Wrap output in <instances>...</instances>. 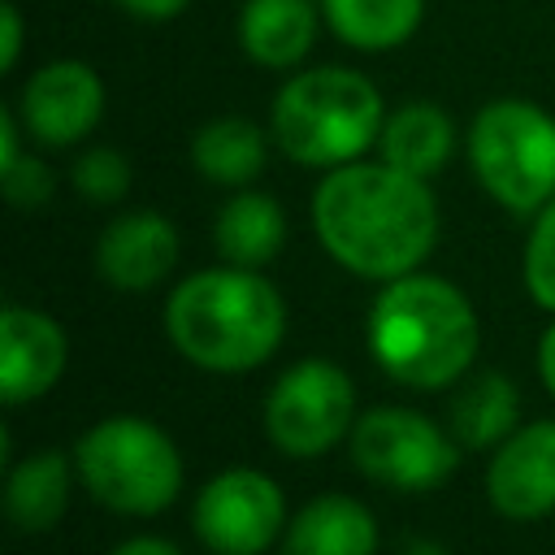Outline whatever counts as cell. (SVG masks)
<instances>
[{
	"mask_svg": "<svg viewBox=\"0 0 555 555\" xmlns=\"http://www.w3.org/2000/svg\"><path fill=\"white\" fill-rule=\"evenodd\" d=\"M312 225L321 247L351 269L356 278L390 282L434 251L438 238V199L425 178H412L395 165L351 160L325 169L312 191Z\"/></svg>",
	"mask_w": 555,
	"mask_h": 555,
	"instance_id": "1",
	"label": "cell"
},
{
	"mask_svg": "<svg viewBox=\"0 0 555 555\" xmlns=\"http://www.w3.org/2000/svg\"><path fill=\"white\" fill-rule=\"evenodd\" d=\"M481 325L460 286L438 273H403L382 282L369 308V356L412 390H442L477 360Z\"/></svg>",
	"mask_w": 555,
	"mask_h": 555,
	"instance_id": "2",
	"label": "cell"
},
{
	"mask_svg": "<svg viewBox=\"0 0 555 555\" xmlns=\"http://www.w3.org/2000/svg\"><path fill=\"white\" fill-rule=\"evenodd\" d=\"M165 334L191 364L208 373H243L278 351L286 334V304L256 269H199L169 291Z\"/></svg>",
	"mask_w": 555,
	"mask_h": 555,
	"instance_id": "3",
	"label": "cell"
},
{
	"mask_svg": "<svg viewBox=\"0 0 555 555\" xmlns=\"http://www.w3.org/2000/svg\"><path fill=\"white\" fill-rule=\"evenodd\" d=\"M382 126V91L351 65H304L278 87L269 104V134L278 152L304 169L364 160L377 147Z\"/></svg>",
	"mask_w": 555,
	"mask_h": 555,
	"instance_id": "4",
	"label": "cell"
},
{
	"mask_svg": "<svg viewBox=\"0 0 555 555\" xmlns=\"http://www.w3.org/2000/svg\"><path fill=\"white\" fill-rule=\"evenodd\" d=\"M477 186L512 217H533L555 199V117L533 100H490L464 134Z\"/></svg>",
	"mask_w": 555,
	"mask_h": 555,
	"instance_id": "5",
	"label": "cell"
},
{
	"mask_svg": "<svg viewBox=\"0 0 555 555\" xmlns=\"http://www.w3.org/2000/svg\"><path fill=\"white\" fill-rule=\"evenodd\" d=\"M74 473L87 494L121 516H156L182 490L178 442L130 412L95 421L74 447Z\"/></svg>",
	"mask_w": 555,
	"mask_h": 555,
	"instance_id": "6",
	"label": "cell"
},
{
	"mask_svg": "<svg viewBox=\"0 0 555 555\" xmlns=\"http://www.w3.org/2000/svg\"><path fill=\"white\" fill-rule=\"evenodd\" d=\"M356 386L334 360L291 364L264 395V434L291 460H312L351 438Z\"/></svg>",
	"mask_w": 555,
	"mask_h": 555,
	"instance_id": "7",
	"label": "cell"
},
{
	"mask_svg": "<svg viewBox=\"0 0 555 555\" xmlns=\"http://www.w3.org/2000/svg\"><path fill=\"white\" fill-rule=\"evenodd\" d=\"M351 460L369 481L399 494H421L455 473L460 451L429 416L412 408H369L351 425Z\"/></svg>",
	"mask_w": 555,
	"mask_h": 555,
	"instance_id": "8",
	"label": "cell"
},
{
	"mask_svg": "<svg viewBox=\"0 0 555 555\" xmlns=\"http://www.w3.org/2000/svg\"><path fill=\"white\" fill-rule=\"evenodd\" d=\"M195 538L212 555H264L286 533V499L260 468H225L195 494Z\"/></svg>",
	"mask_w": 555,
	"mask_h": 555,
	"instance_id": "9",
	"label": "cell"
},
{
	"mask_svg": "<svg viewBox=\"0 0 555 555\" xmlns=\"http://www.w3.org/2000/svg\"><path fill=\"white\" fill-rule=\"evenodd\" d=\"M104 104H108V91L95 65L78 56H56V61H43L22 82L13 108L35 143L74 147L104 121Z\"/></svg>",
	"mask_w": 555,
	"mask_h": 555,
	"instance_id": "10",
	"label": "cell"
},
{
	"mask_svg": "<svg viewBox=\"0 0 555 555\" xmlns=\"http://www.w3.org/2000/svg\"><path fill=\"white\" fill-rule=\"evenodd\" d=\"M486 494L507 520L555 512V421L516 425L490 455Z\"/></svg>",
	"mask_w": 555,
	"mask_h": 555,
	"instance_id": "11",
	"label": "cell"
},
{
	"mask_svg": "<svg viewBox=\"0 0 555 555\" xmlns=\"http://www.w3.org/2000/svg\"><path fill=\"white\" fill-rule=\"evenodd\" d=\"M69 360V338L65 330L39 312L9 304L0 312V399L4 403H30L43 399Z\"/></svg>",
	"mask_w": 555,
	"mask_h": 555,
	"instance_id": "12",
	"label": "cell"
},
{
	"mask_svg": "<svg viewBox=\"0 0 555 555\" xmlns=\"http://www.w3.org/2000/svg\"><path fill=\"white\" fill-rule=\"evenodd\" d=\"M178 230L156 208L117 212L95 238V273L117 291H152L178 264Z\"/></svg>",
	"mask_w": 555,
	"mask_h": 555,
	"instance_id": "13",
	"label": "cell"
},
{
	"mask_svg": "<svg viewBox=\"0 0 555 555\" xmlns=\"http://www.w3.org/2000/svg\"><path fill=\"white\" fill-rule=\"evenodd\" d=\"M321 26V0H243L234 39L251 65L295 74L312 56Z\"/></svg>",
	"mask_w": 555,
	"mask_h": 555,
	"instance_id": "14",
	"label": "cell"
},
{
	"mask_svg": "<svg viewBox=\"0 0 555 555\" xmlns=\"http://www.w3.org/2000/svg\"><path fill=\"white\" fill-rule=\"evenodd\" d=\"M282 555H377V520L351 494H321L286 520Z\"/></svg>",
	"mask_w": 555,
	"mask_h": 555,
	"instance_id": "15",
	"label": "cell"
},
{
	"mask_svg": "<svg viewBox=\"0 0 555 555\" xmlns=\"http://www.w3.org/2000/svg\"><path fill=\"white\" fill-rule=\"evenodd\" d=\"M455 152V121L442 104L434 100H408L399 108L386 113L382 139H377V156L412 178H434L447 169Z\"/></svg>",
	"mask_w": 555,
	"mask_h": 555,
	"instance_id": "16",
	"label": "cell"
},
{
	"mask_svg": "<svg viewBox=\"0 0 555 555\" xmlns=\"http://www.w3.org/2000/svg\"><path fill=\"white\" fill-rule=\"evenodd\" d=\"M269 143L273 134L260 130L251 117H238V113H225V117H212L204 121L195 134H191V165L204 182L212 186H251L264 165H269Z\"/></svg>",
	"mask_w": 555,
	"mask_h": 555,
	"instance_id": "17",
	"label": "cell"
},
{
	"mask_svg": "<svg viewBox=\"0 0 555 555\" xmlns=\"http://www.w3.org/2000/svg\"><path fill=\"white\" fill-rule=\"evenodd\" d=\"M69 507V455L56 447L30 451L9 468L4 481V512L22 533H48L61 525Z\"/></svg>",
	"mask_w": 555,
	"mask_h": 555,
	"instance_id": "18",
	"label": "cell"
},
{
	"mask_svg": "<svg viewBox=\"0 0 555 555\" xmlns=\"http://www.w3.org/2000/svg\"><path fill=\"white\" fill-rule=\"evenodd\" d=\"M212 238H217V251L225 264H243V269H260L269 264L282 243H286V212L273 195L264 191H247L238 186L221 212H217V225H212Z\"/></svg>",
	"mask_w": 555,
	"mask_h": 555,
	"instance_id": "19",
	"label": "cell"
},
{
	"mask_svg": "<svg viewBox=\"0 0 555 555\" xmlns=\"http://www.w3.org/2000/svg\"><path fill=\"white\" fill-rule=\"evenodd\" d=\"M321 17L338 43L377 56L403 48L421 30L425 0H321Z\"/></svg>",
	"mask_w": 555,
	"mask_h": 555,
	"instance_id": "20",
	"label": "cell"
},
{
	"mask_svg": "<svg viewBox=\"0 0 555 555\" xmlns=\"http://www.w3.org/2000/svg\"><path fill=\"white\" fill-rule=\"evenodd\" d=\"M516 429V386L507 373L486 369L460 386L451 399V434L460 447H499Z\"/></svg>",
	"mask_w": 555,
	"mask_h": 555,
	"instance_id": "21",
	"label": "cell"
},
{
	"mask_svg": "<svg viewBox=\"0 0 555 555\" xmlns=\"http://www.w3.org/2000/svg\"><path fill=\"white\" fill-rule=\"evenodd\" d=\"M69 178H74V186H78L82 199H91V204H121V199L130 195L134 169H130L126 152L100 143V147H87V152L74 160Z\"/></svg>",
	"mask_w": 555,
	"mask_h": 555,
	"instance_id": "22",
	"label": "cell"
},
{
	"mask_svg": "<svg viewBox=\"0 0 555 555\" xmlns=\"http://www.w3.org/2000/svg\"><path fill=\"white\" fill-rule=\"evenodd\" d=\"M525 286L533 304L555 312V199L533 212V230L525 243Z\"/></svg>",
	"mask_w": 555,
	"mask_h": 555,
	"instance_id": "23",
	"label": "cell"
},
{
	"mask_svg": "<svg viewBox=\"0 0 555 555\" xmlns=\"http://www.w3.org/2000/svg\"><path fill=\"white\" fill-rule=\"evenodd\" d=\"M0 186H4L13 208H43L52 199V191H56V178H52V169L39 156L22 152L13 165L0 169Z\"/></svg>",
	"mask_w": 555,
	"mask_h": 555,
	"instance_id": "24",
	"label": "cell"
},
{
	"mask_svg": "<svg viewBox=\"0 0 555 555\" xmlns=\"http://www.w3.org/2000/svg\"><path fill=\"white\" fill-rule=\"evenodd\" d=\"M26 48V17L13 0L0 4V74H13Z\"/></svg>",
	"mask_w": 555,
	"mask_h": 555,
	"instance_id": "25",
	"label": "cell"
},
{
	"mask_svg": "<svg viewBox=\"0 0 555 555\" xmlns=\"http://www.w3.org/2000/svg\"><path fill=\"white\" fill-rule=\"evenodd\" d=\"M113 4H117L126 17H134V22L160 26V22H173V17H182L191 0H113Z\"/></svg>",
	"mask_w": 555,
	"mask_h": 555,
	"instance_id": "26",
	"label": "cell"
},
{
	"mask_svg": "<svg viewBox=\"0 0 555 555\" xmlns=\"http://www.w3.org/2000/svg\"><path fill=\"white\" fill-rule=\"evenodd\" d=\"M108 555H182L173 542L165 538H152V533H139V538H126L121 546H113Z\"/></svg>",
	"mask_w": 555,
	"mask_h": 555,
	"instance_id": "27",
	"label": "cell"
},
{
	"mask_svg": "<svg viewBox=\"0 0 555 555\" xmlns=\"http://www.w3.org/2000/svg\"><path fill=\"white\" fill-rule=\"evenodd\" d=\"M538 377H542V386H546V395L555 399V321L542 330V338H538Z\"/></svg>",
	"mask_w": 555,
	"mask_h": 555,
	"instance_id": "28",
	"label": "cell"
}]
</instances>
